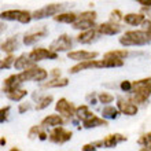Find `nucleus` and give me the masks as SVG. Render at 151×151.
Here are the masks:
<instances>
[{
    "instance_id": "1",
    "label": "nucleus",
    "mask_w": 151,
    "mask_h": 151,
    "mask_svg": "<svg viewBox=\"0 0 151 151\" xmlns=\"http://www.w3.org/2000/svg\"><path fill=\"white\" fill-rule=\"evenodd\" d=\"M131 93H132L131 100H133L136 104L147 103L151 96V77L133 81V87H132Z\"/></svg>"
},
{
    "instance_id": "2",
    "label": "nucleus",
    "mask_w": 151,
    "mask_h": 151,
    "mask_svg": "<svg viewBox=\"0 0 151 151\" xmlns=\"http://www.w3.org/2000/svg\"><path fill=\"white\" fill-rule=\"evenodd\" d=\"M122 47H143L150 43L146 30H129L118 39Z\"/></svg>"
},
{
    "instance_id": "3",
    "label": "nucleus",
    "mask_w": 151,
    "mask_h": 151,
    "mask_svg": "<svg viewBox=\"0 0 151 151\" xmlns=\"http://www.w3.org/2000/svg\"><path fill=\"white\" fill-rule=\"evenodd\" d=\"M19 78L22 83H26V81H44V80L48 77V72L43 68H39V66H32V68H28L22 70L21 73H18Z\"/></svg>"
},
{
    "instance_id": "4",
    "label": "nucleus",
    "mask_w": 151,
    "mask_h": 151,
    "mask_svg": "<svg viewBox=\"0 0 151 151\" xmlns=\"http://www.w3.org/2000/svg\"><path fill=\"white\" fill-rule=\"evenodd\" d=\"M66 7V4L65 3H51V4H47V6H44V7L39 8L36 10L33 14V19H44V18H48V17H54L56 14H59L62 12Z\"/></svg>"
},
{
    "instance_id": "5",
    "label": "nucleus",
    "mask_w": 151,
    "mask_h": 151,
    "mask_svg": "<svg viewBox=\"0 0 151 151\" xmlns=\"http://www.w3.org/2000/svg\"><path fill=\"white\" fill-rule=\"evenodd\" d=\"M96 11H84L78 14V19L73 24V28L77 30H88L91 28H95V21H96Z\"/></svg>"
},
{
    "instance_id": "6",
    "label": "nucleus",
    "mask_w": 151,
    "mask_h": 151,
    "mask_svg": "<svg viewBox=\"0 0 151 151\" xmlns=\"http://www.w3.org/2000/svg\"><path fill=\"white\" fill-rule=\"evenodd\" d=\"M1 19L6 21H18L19 24H29L33 19V14L26 10H7L1 12Z\"/></svg>"
},
{
    "instance_id": "7",
    "label": "nucleus",
    "mask_w": 151,
    "mask_h": 151,
    "mask_svg": "<svg viewBox=\"0 0 151 151\" xmlns=\"http://www.w3.org/2000/svg\"><path fill=\"white\" fill-rule=\"evenodd\" d=\"M72 136H73L72 131H68L66 128L59 125V127H54V129L50 132L48 140L52 142V143H56V144H63L72 139Z\"/></svg>"
},
{
    "instance_id": "8",
    "label": "nucleus",
    "mask_w": 151,
    "mask_h": 151,
    "mask_svg": "<svg viewBox=\"0 0 151 151\" xmlns=\"http://www.w3.org/2000/svg\"><path fill=\"white\" fill-rule=\"evenodd\" d=\"M104 68L103 59H89V60H81L77 65H74L73 68L69 69L70 74H77V73L83 72V70H88V69H102Z\"/></svg>"
},
{
    "instance_id": "9",
    "label": "nucleus",
    "mask_w": 151,
    "mask_h": 151,
    "mask_svg": "<svg viewBox=\"0 0 151 151\" xmlns=\"http://www.w3.org/2000/svg\"><path fill=\"white\" fill-rule=\"evenodd\" d=\"M29 56L32 58L35 62H40V60H45V59H58V52L51 50V48H35L29 52Z\"/></svg>"
},
{
    "instance_id": "10",
    "label": "nucleus",
    "mask_w": 151,
    "mask_h": 151,
    "mask_svg": "<svg viewBox=\"0 0 151 151\" xmlns=\"http://www.w3.org/2000/svg\"><path fill=\"white\" fill-rule=\"evenodd\" d=\"M121 142H127V137L121 133H111V135H107L103 140H99V142H93L98 148L104 147V148H114L117 144H119Z\"/></svg>"
},
{
    "instance_id": "11",
    "label": "nucleus",
    "mask_w": 151,
    "mask_h": 151,
    "mask_svg": "<svg viewBox=\"0 0 151 151\" xmlns=\"http://www.w3.org/2000/svg\"><path fill=\"white\" fill-rule=\"evenodd\" d=\"M72 47H73V40H72V37L69 36V35H66V33L60 35V36L56 40H54L51 43V45H50V48L54 50V51H56V52L70 51Z\"/></svg>"
},
{
    "instance_id": "12",
    "label": "nucleus",
    "mask_w": 151,
    "mask_h": 151,
    "mask_svg": "<svg viewBox=\"0 0 151 151\" xmlns=\"http://www.w3.org/2000/svg\"><path fill=\"white\" fill-rule=\"evenodd\" d=\"M76 106L72 103V102H69L68 99H65V98H60L55 104V110L59 113L60 115H63L66 118H73L76 115Z\"/></svg>"
},
{
    "instance_id": "13",
    "label": "nucleus",
    "mask_w": 151,
    "mask_h": 151,
    "mask_svg": "<svg viewBox=\"0 0 151 151\" xmlns=\"http://www.w3.org/2000/svg\"><path fill=\"white\" fill-rule=\"evenodd\" d=\"M117 107L118 110L121 111V114H125V115H136L137 111H139V107H137V104L131 99H122V98H119L117 100Z\"/></svg>"
},
{
    "instance_id": "14",
    "label": "nucleus",
    "mask_w": 151,
    "mask_h": 151,
    "mask_svg": "<svg viewBox=\"0 0 151 151\" xmlns=\"http://www.w3.org/2000/svg\"><path fill=\"white\" fill-rule=\"evenodd\" d=\"M48 35V30L45 26L39 29H35V30H30L24 36V44L25 45H33L35 43H37L39 40L44 39V37Z\"/></svg>"
},
{
    "instance_id": "15",
    "label": "nucleus",
    "mask_w": 151,
    "mask_h": 151,
    "mask_svg": "<svg viewBox=\"0 0 151 151\" xmlns=\"http://www.w3.org/2000/svg\"><path fill=\"white\" fill-rule=\"evenodd\" d=\"M100 36H102V35H100L99 30H98L95 26V28H91V29H88V30H83V32L77 36L76 40H77L80 44H91V43H93V41H96Z\"/></svg>"
},
{
    "instance_id": "16",
    "label": "nucleus",
    "mask_w": 151,
    "mask_h": 151,
    "mask_svg": "<svg viewBox=\"0 0 151 151\" xmlns=\"http://www.w3.org/2000/svg\"><path fill=\"white\" fill-rule=\"evenodd\" d=\"M96 29L99 30L102 36H114V35L121 32V25L117 22H113V21H109V22L98 25Z\"/></svg>"
},
{
    "instance_id": "17",
    "label": "nucleus",
    "mask_w": 151,
    "mask_h": 151,
    "mask_svg": "<svg viewBox=\"0 0 151 151\" xmlns=\"http://www.w3.org/2000/svg\"><path fill=\"white\" fill-rule=\"evenodd\" d=\"M99 56V54L96 51H84V50H78V51H69L68 58L72 60H89V59H96Z\"/></svg>"
},
{
    "instance_id": "18",
    "label": "nucleus",
    "mask_w": 151,
    "mask_h": 151,
    "mask_svg": "<svg viewBox=\"0 0 151 151\" xmlns=\"http://www.w3.org/2000/svg\"><path fill=\"white\" fill-rule=\"evenodd\" d=\"M107 119L104 117H98L96 114L91 115L89 118H87L85 121H83V127L87 128V129H91V128H98V127H107Z\"/></svg>"
},
{
    "instance_id": "19",
    "label": "nucleus",
    "mask_w": 151,
    "mask_h": 151,
    "mask_svg": "<svg viewBox=\"0 0 151 151\" xmlns=\"http://www.w3.org/2000/svg\"><path fill=\"white\" fill-rule=\"evenodd\" d=\"M35 65H36V62H35V60L29 56V54H28V55H26V54H22V55H19L15 59L14 68H15L17 70H25V69L35 66Z\"/></svg>"
},
{
    "instance_id": "20",
    "label": "nucleus",
    "mask_w": 151,
    "mask_h": 151,
    "mask_svg": "<svg viewBox=\"0 0 151 151\" xmlns=\"http://www.w3.org/2000/svg\"><path fill=\"white\" fill-rule=\"evenodd\" d=\"M144 19H146V15L143 12H129V14L124 15L125 24L131 25V26H139L144 22Z\"/></svg>"
},
{
    "instance_id": "21",
    "label": "nucleus",
    "mask_w": 151,
    "mask_h": 151,
    "mask_svg": "<svg viewBox=\"0 0 151 151\" xmlns=\"http://www.w3.org/2000/svg\"><path fill=\"white\" fill-rule=\"evenodd\" d=\"M65 124V119H63V115H58V114H51V115H47L45 118H43L41 121V125L43 127H59V125H63Z\"/></svg>"
},
{
    "instance_id": "22",
    "label": "nucleus",
    "mask_w": 151,
    "mask_h": 151,
    "mask_svg": "<svg viewBox=\"0 0 151 151\" xmlns=\"http://www.w3.org/2000/svg\"><path fill=\"white\" fill-rule=\"evenodd\" d=\"M44 128L45 127H43L41 124L40 125H35V127H32L30 129H29V133H28V136H29V139H36V137H39L40 140H47L48 139V133L45 131H44Z\"/></svg>"
},
{
    "instance_id": "23",
    "label": "nucleus",
    "mask_w": 151,
    "mask_h": 151,
    "mask_svg": "<svg viewBox=\"0 0 151 151\" xmlns=\"http://www.w3.org/2000/svg\"><path fill=\"white\" fill-rule=\"evenodd\" d=\"M78 19V14L76 12H59L54 17V21L60 22V24H74L76 21Z\"/></svg>"
},
{
    "instance_id": "24",
    "label": "nucleus",
    "mask_w": 151,
    "mask_h": 151,
    "mask_svg": "<svg viewBox=\"0 0 151 151\" xmlns=\"http://www.w3.org/2000/svg\"><path fill=\"white\" fill-rule=\"evenodd\" d=\"M69 85V80L66 77H58V78H52L51 81H45L43 83L41 88L44 89H50V88H63Z\"/></svg>"
},
{
    "instance_id": "25",
    "label": "nucleus",
    "mask_w": 151,
    "mask_h": 151,
    "mask_svg": "<svg viewBox=\"0 0 151 151\" xmlns=\"http://www.w3.org/2000/svg\"><path fill=\"white\" fill-rule=\"evenodd\" d=\"M18 39L17 37H8L7 40H4L1 43V51L6 54H12L14 51L18 50Z\"/></svg>"
},
{
    "instance_id": "26",
    "label": "nucleus",
    "mask_w": 151,
    "mask_h": 151,
    "mask_svg": "<svg viewBox=\"0 0 151 151\" xmlns=\"http://www.w3.org/2000/svg\"><path fill=\"white\" fill-rule=\"evenodd\" d=\"M26 95H28V91L22 89V88H15V89H11V91L6 92V96L10 100H12V102H21Z\"/></svg>"
},
{
    "instance_id": "27",
    "label": "nucleus",
    "mask_w": 151,
    "mask_h": 151,
    "mask_svg": "<svg viewBox=\"0 0 151 151\" xmlns=\"http://www.w3.org/2000/svg\"><path fill=\"white\" fill-rule=\"evenodd\" d=\"M119 110L118 107H114L111 104H106L103 109H102V115H103L106 119H115L119 115Z\"/></svg>"
},
{
    "instance_id": "28",
    "label": "nucleus",
    "mask_w": 151,
    "mask_h": 151,
    "mask_svg": "<svg viewBox=\"0 0 151 151\" xmlns=\"http://www.w3.org/2000/svg\"><path fill=\"white\" fill-rule=\"evenodd\" d=\"M91 115H93V113L89 110V107H88L87 104H81V106H78V107L76 109V117L83 122V121H85L87 118H89Z\"/></svg>"
},
{
    "instance_id": "29",
    "label": "nucleus",
    "mask_w": 151,
    "mask_h": 151,
    "mask_svg": "<svg viewBox=\"0 0 151 151\" xmlns=\"http://www.w3.org/2000/svg\"><path fill=\"white\" fill-rule=\"evenodd\" d=\"M54 102V96L52 95H45V96H41L37 100V104H36V110L40 111V110H44V109H47L50 104Z\"/></svg>"
},
{
    "instance_id": "30",
    "label": "nucleus",
    "mask_w": 151,
    "mask_h": 151,
    "mask_svg": "<svg viewBox=\"0 0 151 151\" xmlns=\"http://www.w3.org/2000/svg\"><path fill=\"white\" fill-rule=\"evenodd\" d=\"M139 146H142V150L151 151V132H146L137 140Z\"/></svg>"
},
{
    "instance_id": "31",
    "label": "nucleus",
    "mask_w": 151,
    "mask_h": 151,
    "mask_svg": "<svg viewBox=\"0 0 151 151\" xmlns=\"http://www.w3.org/2000/svg\"><path fill=\"white\" fill-rule=\"evenodd\" d=\"M129 55V52L124 48V50H113V51H107L103 55V58H117V59H125Z\"/></svg>"
},
{
    "instance_id": "32",
    "label": "nucleus",
    "mask_w": 151,
    "mask_h": 151,
    "mask_svg": "<svg viewBox=\"0 0 151 151\" xmlns=\"http://www.w3.org/2000/svg\"><path fill=\"white\" fill-rule=\"evenodd\" d=\"M15 56L12 55V54H8L6 58H3L1 59V63H0V68L1 69H10L11 66H14V63H15Z\"/></svg>"
},
{
    "instance_id": "33",
    "label": "nucleus",
    "mask_w": 151,
    "mask_h": 151,
    "mask_svg": "<svg viewBox=\"0 0 151 151\" xmlns=\"http://www.w3.org/2000/svg\"><path fill=\"white\" fill-rule=\"evenodd\" d=\"M98 100H99L102 104H110L114 100V96L111 93H109V92H102L98 95Z\"/></svg>"
},
{
    "instance_id": "34",
    "label": "nucleus",
    "mask_w": 151,
    "mask_h": 151,
    "mask_svg": "<svg viewBox=\"0 0 151 151\" xmlns=\"http://www.w3.org/2000/svg\"><path fill=\"white\" fill-rule=\"evenodd\" d=\"M110 21L118 24L119 21H124V14L119 11V10H113V11L110 12Z\"/></svg>"
},
{
    "instance_id": "35",
    "label": "nucleus",
    "mask_w": 151,
    "mask_h": 151,
    "mask_svg": "<svg viewBox=\"0 0 151 151\" xmlns=\"http://www.w3.org/2000/svg\"><path fill=\"white\" fill-rule=\"evenodd\" d=\"M10 106H6V107H3L1 110H0V122L3 124V122H6L8 119V113H10Z\"/></svg>"
},
{
    "instance_id": "36",
    "label": "nucleus",
    "mask_w": 151,
    "mask_h": 151,
    "mask_svg": "<svg viewBox=\"0 0 151 151\" xmlns=\"http://www.w3.org/2000/svg\"><path fill=\"white\" fill-rule=\"evenodd\" d=\"M132 87H133V83L128 81V80H125V81H122V83L119 84V88H121V91L122 92H131Z\"/></svg>"
},
{
    "instance_id": "37",
    "label": "nucleus",
    "mask_w": 151,
    "mask_h": 151,
    "mask_svg": "<svg viewBox=\"0 0 151 151\" xmlns=\"http://www.w3.org/2000/svg\"><path fill=\"white\" fill-rule=\"evenodd\" d=\"M30 109H32V104L28 103V102H24V103H19V106H18V113L24 114V113L29 111Z\"/></svg>"
},
{
    "instance_id": "38",
    "label": "nucleus",
    "mask_w": 151,
    "mask_h": 151,
    "mask_svg": "<svg viewBox=\"0 0 151 151\" xmlns=\"http://www.w3.org/2000/svg\"><path fill=\"white\" fill-rule=\"evenodd\" d=\"M142 29L146 30V32H151V19H144V22L142 24Z\"/></svg>"
},
{
    "instance_id": "39",
    "label": "nucleus",
    "mask_w": 151,
    "mask_h": 151,
    "mask_svg": "<svg viewBox=\"0 0 151 151\" xmlns=\"http://www.w3.org/2000/svg\"><path fill=\"white\" fill-rule=\"evenodd\" d=\"M136 3H139L142 7H151V0H135Z\"/></svg>"
},
{
    "instance_id": "40",
    "label": "nucleus",
    "mask_w": 151,
    "mask_h": 151,
    "mask_svg": "<svg viewBox=\"0 0 151 151\" xmlns=\"http://www.w3.org/2000/svg\"><path fill=\"white\" fill-rule=\"evenodd\" d=\"M96 148L98 147H96L93 143H88V144H85V146L83 147V150L84 151H91V150H96Z\"/></svg>"
},
{
    "instance_id": "41",
    "label": "nucleus",
    "mask_w": 151,
    "mask_h": 151,
    "mask_svg": "<svg viewBox=\"0 0 151 151\" xmlns=\"http://www.w3.org/2000/svg\"><path fill=\"white\" fill-rule=\"evenodd\" d=\"M50 74L52 76V78H58V77H60V69H52V72Z\"/></svg>"
},
{
    "instance_id": "42",
    "label": "nucleus",
    "mask_w": 151,
    "mask_h": 151,
    "mask_svg": "<svg viewBox=\"0 0 151 151\" xmlns=\"http://www.w3.org/2000/svg\"><path fill=\"white\" fill-rule=\"evenodd\" d=\"M87 99L89 100V103H91V104H96V95H95V93H92V95H88Z\"/></svg>"
},
{
    "instance_id": "43",
    "label": "nucleus",
    "mask_w": 151,
    "mask_h": 151,
    "mask_svg": "<svg viewBox=\"0 0 151 151\" xmlns=\"http://www.w3.org/2000/svg\"><path fill=\"white\" fill-rule=\"evenodd\" d=\"M6 143H7V140L4 139V137H1V139H0V144H1V146H6Z\"/></svg>"
},
{
    "instance_id": "44",
    "label": "nucleus",
    "mask_w": 151,
    "mask_h": 151,
    "mask_svg": "<svg viewBox=\"0 0 151 151\" xmlns=\"http://www.w3.org/2000/svg\"><path fill=\"white\" fill-rule=\"evenodd\" d=\"M147 33V36H148V39H150V41H151V32H146Z\"/></svg>"
}]
</instances>
